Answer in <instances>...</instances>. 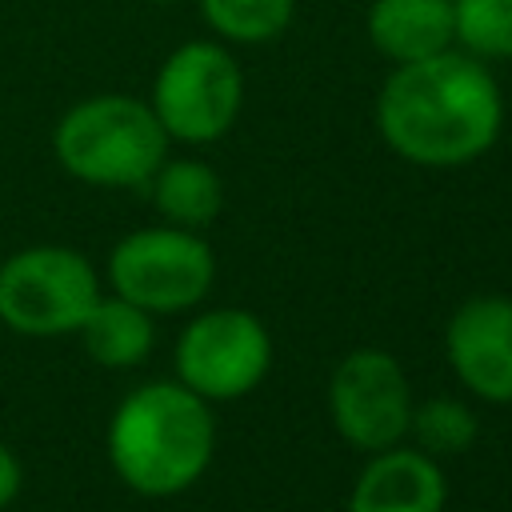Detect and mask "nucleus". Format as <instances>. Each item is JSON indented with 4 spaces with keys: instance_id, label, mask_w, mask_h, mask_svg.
I'll use <instances>...</instances> for the list:
<instances>
[{
    "instance_id": "14",
    "label": "nucleus",
    "mask_w": 512,
    "mask_h": 512,
    "mask_svg": "<svg viewBox=\"0 0 512 512\" xmlns=\"http://www.w3.org/2000/svg\"><path fill=\"white\" fill-rule=\"evenodd\" d=\"M296 0H200L204 24L232 44L276 40L292 24Z\"/></svg>"
},
{
    "instance_id": "7",
    "label": "nucleus",
    "mask_w": 512,
    "mask_h": 512,
    "mask_svg": "<svg viewBox=\"0 0 512 512\" xmlns=\"http://www.w3.org/2000/svg\"><path fill=\"white\" fill-rule=\"evenodd\" d=\"M272 368V336L248 308H212L176 340V380L204 400H240Z\"/></svg>"
},
{
    "instance_id": "18",
    "label": "nucleus",
    "mask_w": 512,
    "mask_h": 512,
    "mask_svg": "<svg viewBox=\"0 0 512 512\" xmlns=\"http://www.w3.org/2000/svg\"><path fill=\"white\" fill-rule=\"evenodd\" d=\"M148 4H172V0H148Z\"/></svg>"
},
{
    "instance_id": "8",
    "label": "nucleus",
    "mask_w": 512,
    "mask_h": 512,
    "mask_svg": "<svg viewBox=\"0 0 512 512\" xmlns=\"http://www.w3.org/2000/svg\"><path fill=\"white\" fill-rule=\"evenodd\" d=\"M328 408L336 432L364 452H384L408 436L412 388L396 356L380 348L348 352L328 380Z\"/></svg>"
},
{
    "instance_id": "6",
    "label": "nucleus",
    "mask_w": 512,
    "mask_h": 512,
    "mask_svg": "<svg viewBox=\"0 0 512 512\" xmlns=\"http://www.w3.org/2000/svg\"><path fill=\"white\" fill-rule=\"evenodd\" d=\"M216 256L192 228H136L108 252V284L144 312H184L208 296Z\"/></svg>"
},
{
    "instance_id": "11",
    "label": "nucleus",
    "mask_w": 512,
    "mask_h": 512,
    "mask_svg": "<svg viewBox=\"0 0 512 512\" xmlns=\"http://www.w3.org/2000/svg\"><path fill=\"white\" fill-rule=\"evenodd\" d=\"M368 40L396 64L436 56L456 40L452 0H372Z\"/></svg>"
},
{
    "instance_id": "1",
    "label": "nucleus",
    "mask_w": 512,
    "mask_h": 512,
    "mask_svg": "<svg viewBox=\"0 0 512 512\" xmlns=\"http://www.w3.org/2000/svg\"><path fill=\"white\" fill-rule=\"evenodd\" d=\"M504 124V100L484 60L436 52L396 64L376 96L384 144L420 168H460L484 156Z\"/></svg>"
},
{
    "instance_id": "15",
    "label": "nucleus",
    "mask_w": 512,
    "mask_h": 512,
    "mask_svg": "<svg viewBox=\"0 0 512 512\" xmlns=\"http://www.w3.org/2000/svg\"><path fill=\"white\" fill-rule=\"evenodd\" d=\"M408 432L416 436L420 452H428V456H460V452H468L476 444L480 420L464 400L432 396L424 404H412Z\"/></svg>"
},
{
    "instance_id": "2",
    "label": "nucleus",
    "mask_w": 512,
    "mask_h": 512,
    "mask_svg": "<svg viewBox=\"0 0 512 512\" xmlns=\"http://www.w3.org/2000/svg\"><path fill=\"white\" fill-rule=\"evenodd\" d=\"M216 448L208 400L180 380L132 388L108 420V464L140 496H176L192 488Z\"/></svg>"
},
{
    "instance_id": "10",
    "label": "nucleus",
    "mask_w": 512,
    "mask_h": 512,
    "mask_svg": "<svg viewBox=\"0 0 512 512\" xmlns=\"http://www.w3.org/2000/svg\"><path fill=\"white\" fill-rule=\"evenodd\" d=\"M448 484L440 464L420 448H384L372 452L360 472L348 512H444Z\"/></svg>"
},
{
    "instance_id": "16",
    "label": "nucleus",
    "mask_w": 512,
    "mask_h": 512,
    "mask_svg": "<svg viewBox=\"0 0 512 512\" xmlns=\"http://www.w3.org/2000/svg\"><path fill=\"white\" fill-rule=\"evenodd\" d=\"M456 40L476 60H512V0H452Z\"/></svg>"
},
{
    "instance_id": "3",
    "label": "nucleus",
    "mask_w": 512,
    "mask_h": 512,
    "mask_svg": "<svg viewBox=\"0 0 512 512\" xmlns=\"http://www.w3.org/2000/svg\"><path fill=\"white\" fill-rule=\"evenodd\" d=\"M56 164L92 188H144L168 160V132L148 100L124 92L84 96L52 128Z\"/></svg>"
},
{
    "instance_id": "5",
    "label": "nucleus",
    "mask_w": 512,
    "mask_h": 512,
    "mask_svg": "<svg viewBox=\"0 0 512 512\" xmlns=\"http://www.w3.org/2000/svg\"><path fill=\"white\" fill-rule=\"evenodd\" d=\"M152 112L168 140L212 144L244 104V76L236 56L216 40H188L172 48L152 80Z\"/></svg>"
},
{
    "instance_id": "12",
    "label": "nucleus",
    "mask_w": 512,
    "mask_h": 512,
    "mask_svg": "<svg viewBox=\"0 0 512 512\" xmlns=\"http://www.w3.org/2000/svg\"><path fill=\"white\" fill-rule=\"evenodd\" d=\"M80 340L84 352L104 364V368H136L148 360L152 344H156V324L152 312H144L140 304L124 300V296H104L92 304V312L80 324Z\"/></svg>"
},
{
    "instance_id": "17",
    "label": "nucleus",
    "mask_w": 512,
    "mask_h": 512,
    "mask_svg": "<svg viewBox=\"0 0 512 512\" xmlns=\"http://www.w3.org/2000/svg\"><path fill=\"white\" fill-rule=\"evenodd\" d=\"M20 484H24V468H20L16 452L8 444H0V508H8L20 496Z\"/></svg>"
},
{
    "instance_id": "9",
    "label": "nucleus",
    "mask_w": 512,
    "mask_h": 512,
    "mask_svg": "<svg viewBox=\"0 0 512 512\" xmlns=\"http://www.w3.org/2000/svg\"><path fill=\"white\" fill-rule=\"evenodd\" d=\"M448 364L468 392L492 404L512 400V300L476 296L448 320Z\"/></svg>"
},
{
    "instance_id": "4",
    "label": "nucleus",
    "mask_w": 512,
    "mask_h": 512,
    "mask_svg": "<svg viewBox=\"0 0 512 512\" xmlns=\"http://www.w3.org/2000/svg\"><path fill=\"white\" fill-rule=\"evenodd\" d=\"M100 300L92 260L68 244H28L0 264V324L20 336H68Z\"/></svg>"
},
{
    "instance_id": "13",
    "label": "nucleus",
    "mask_w": 512,
    "mask_h": 512,
    "mask_svg": "<svg viewBox=\"0 0 512 512\" xmlns=\"http://www.w3.org/2000/svg\"><path fill=\"white\" fill-rule=\"evenodd\" d=\"M152 192L156 212L176 228H204L224 208V180L204 160H164L152 180L144 184Z\"/></svg>"
}]
</instances>
